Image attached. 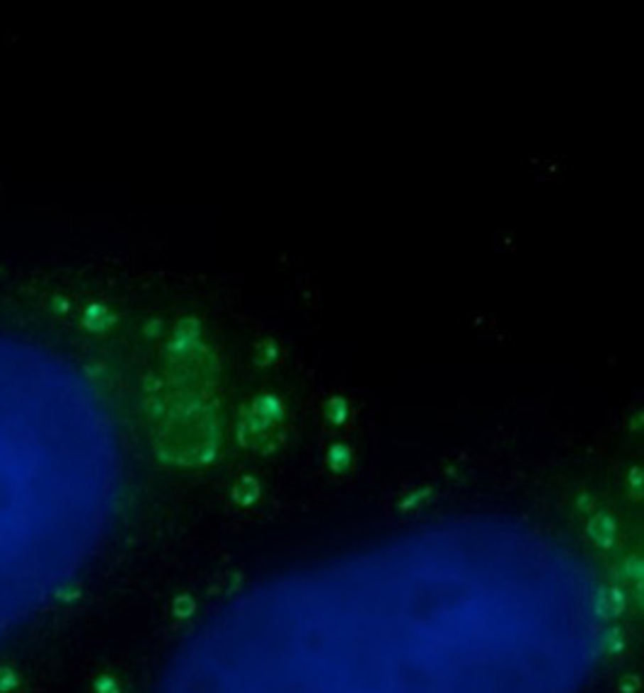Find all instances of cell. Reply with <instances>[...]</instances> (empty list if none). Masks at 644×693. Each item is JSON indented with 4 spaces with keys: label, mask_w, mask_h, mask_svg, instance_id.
Here are the masks:
<instances>
[{
    "label": "cell",
    "mask_w": 644,
    "mask_h": 693,
    "mask_svg": "<svg viewBox=\"0 0 644 693\" xmlns=\"http://www.w3.org/2000/svg\"><path fill=\"white\" fill-rule=\"evenodd\" d=\"M20 686V677L13 672V669H0V693L15 691Z\"/></svg>",
    "instance_id": "6da1fadb"
}]
</instances>
